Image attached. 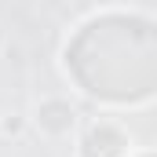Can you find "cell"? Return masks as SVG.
I'll return each instance as SVG.
<instances>
[{"instance_id": "cell-1", "label": "cell", "mask_w": 157, "mask_h": 157, "mask_svg": "<svg viewBox=\"0 0 157 157\" xmlns=\"http://www.w3.org/2000/svg\"><path fill=\"white\" fill-rule=\"evenodd\" d=\"M121 135L113 128H95L88 139H84V157H117L121 154Z\"/></svg>"}]
</instances>
